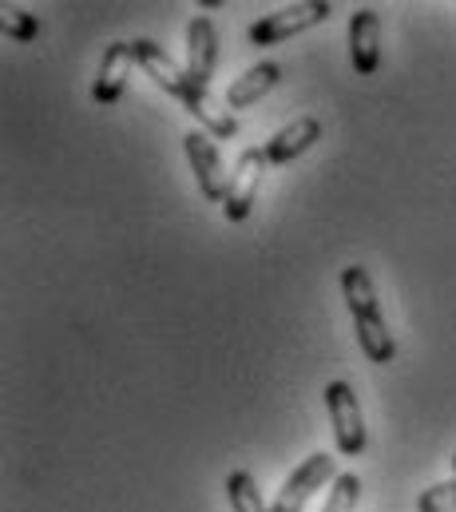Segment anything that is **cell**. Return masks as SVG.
Listing matches in <instances>:
<instances>
[{"label": "cell", "instance_id": "6da1fadb", "mask_svg": "<svg viewBox=\"0 0 456 512\" xmlns=\"http://www.w3.org/2000/svg\"><path fill=\"white\" fill-rule=\"evenodd\" d=\"M131 44H135L139 68H143L167 96H175V100L203 124V131H207L211 139H234V135H238V120H234V112L227 108V100H219L207 84H199L187 68H179V64L167 56L163 44H155V40H131Z\"/></svg>", "mask_w": 456, "mask_h": 512}, {"label": "cell", "instance_id": "7a4b0ae2", "mask_svg": "<svg viewBox=\"0 0 456 512\" xmlns=\"http://www.w3.org/2000/svg\"><path fill=\"white\" fill-rule=\"evenodd\" d=\"M342 294L349 314H353V330H357L361 354L373 366H389L397 358V346H393V334L385 326V314H381V302H377V290H373V278H369L365 266H345Z\"/></svg>", "mask_w": 456, "mask_h": 512}, {"label": "cell", "instance_id": "3957f363", "mask_svg": "<svg viewBox=\"0 0 456 512\" xmlns=\"http://www.w3.org/2000/svg\"><path fill=\"white\" fill-rule=\"evenodd\" d=\"M330 12H334V8H330L326 0L286 4V8L266 12L262 20H254V24L246 28V40L258 44V48H270V44H282V40H290V36H298V32H306V28L322 24V20H330Z\"/></svg>", "mask_w": 456, "mask_h": 512}, {"label": "cell", "instance_id": "277c9868", "mask_svg": "<svg viewBox=\"0 0 456 512\" xmlns=\"http://www.w3.org/2000/svg\"><path fill=\"white\" fill-rule=\"evenodd\" d=\"M266 167H270L266 147H246V151L234 159V167H230V183H227V199H223V215H227V223H242V219L250 215Z\"/></svg>", "mask_w": 456, "mask_h": 512}, {"label": "cell", "instance_id": "5b68a950", "mask_svg": "<svg viewBox=\"0 0 456 512\" xmlns=\"http://www.w3.org/2000/svg\"><path fill=\"white\" fill-rule=\"evenodd\" d=\"M326 481H338V465H334V457H330V453H310V457L286 477V485L278 489V497H274L270 512H302L306 509V501H310Z\"/></svg>", "mask_w": 456, "mask_h": 512}, {"label": "cell", "instance_id": "8992f818", "mask_svg": "<svg viewBox=\"0 0 456 512\" xmlns=\"http://www.w3.org/2000/svg\"><path fill=\"white\" fill-rule=\"evenodd\" d=\"M326 409H330V425H334V441L342 457H357L365 449V417L357 405V393L349 382L326 385Z\"/></svg>", "mask_w": 456, "mask_h": 512}, {"label": "cell", "instance_id": "52a82bcc", "mask_svg": "<svg viewBox=\"0 0 456 512\" xmlns=\"http://www.w3.org/2000/svg\"><path fill=\"white\" fill-rule=\"evenodd\" d=\"M183 151H187V159H191V167H195L199 191H203L211 203H223V199H227L230 171L223 167V159H219L215 139H211L207 131L195 128V131H187V135H183Z\"/></svg>", "mask_w": 456, "mask_h": 512}, {"label": "cell", "instance_id": "ba28073f", "mask_svg": "<svg viewBox=\"0 0 456 512\" xmlns=\"http://www.w3.org/2000/svg\"><path fill=\"white\" fill-rule=\"evenodd\" d=\"M131 68H139V60H135V44H127V40L108 44V52L100 56V76H96V84H92V100H96L100 108H112V104L123 100Z\"/></svg>", "mask_w": 456, "mask_h": 512}, {"label": "cell", "instance_id": "9c48e42d", "mask_svg": "<svg viewBox=\"0 0 456 512\" xmlns=\"http://www.w3.org/2000/svg\"><path fill=\"white\" fill-rule=\"evenodd\" d=\"M349 60L357 76H373L381 68V12L357 8L349 20Z\"/></svg>", "mask_w": 456, "mask_h": 512}, {"label": "cell", "instance_id": "30bf717a", "mask_svg": "<svg viewBox=\"0 0 456 512\" xmlns=\"http://www.w3.org/2000/svg\"><path fill=\"white\" fill-rule=\"evenodd\" d=\"M215 64H219V28L207 20V16H195L187 24V72L211 88V76H215Z\"/></svg>", "mask_w": 456, "mask_h": 512}, {"label": "cell", "instance_id": "8fae6325", "mask_svg": "<svg viewBox=\"0 0 456 512\" xmlns=\"http://www.w3.org/2000/svg\"><path fill=\"white\" fill-rule=\"evenodd\" d=\"M318 139H322V124H318L314 116H298V120H290L282 131H274V139H266L262 147H266V159H270V163H294V159L306 155Z\"/></svg>", "mask_w": 456, "mask_h": 512}, {"label": "cell", "instance_id": "7c38bea8", "mask_svg": "<svg viewBox=\"0 0 456 512\" xmlns=\"http://www.w3.org/2000/svg\"><path fill=\"white\" fill-rule=\"evenodd\" d=\"M282 80V68L274 64V60H266V64H254V68H246L234 84L227 88V108L230 112H238V108H250V104H258L274 84Z\"/></svg>", "mask_w": 456, "mask_h": 512}, {"label": "cell", "instance_id": "4fadbf2b", "mask_svg": "<svg viewBox=\"0 0 456 512\" xmlns=\"http://www.w3.org/2000/svg\"><path fill=\"white\" fill-rule=\"evenodd\" d=\"M227 501L230 512H270L266 501H262V493H258V485H254V477L246 469H234L227 477Z\"/></svg>", "mask_w": 456, "mask_h": 512}, {"label": "cell", "instance_id": "5bb4252c", "mask_svg": "<svg viewBox=\"0 0 456 512\" xmlns=\"http://www.w3.org/2000/svg\"><path fill=\"white\" fill-rule=\"evenodd\" d=\"M0 28H4V36L16 40V44H28V40L40 36V20H36V12L20 8V4H4V8H0Z\"/></svg>", "mask_w": 456, "mask_h": 512}, {"label": "cell", "instance_id": "9a60e30c", "mask_svg": "<svg viewBox=\"0 0 456 512\" xmlns=\"http://www.w3.org/2000/svg\"><path fill=\"white\" fill-rule=\"evenodd\" d=\"M357 501H361V477L357 473H338V481H334L322 512H353Z\"/></svg>", "mask_w": 456, "mask_h": 512}, {"label": "cell", "instance_id": "2e32d148", "mask_svg": "<svg viewBox=\"0 0 456 512\" xmlns=\"http://www.w3.org/2000/svg\"><path fill=\"white\" fill-rule=\"evenodd\" d=\"M417 512H456V477L433 485V489H425L417 497Z\"/></svg>", "mask_w": 456, "mask_h": 512}, {"label": "cell", "instance_id": "e0dca14e", "mask_svg": "<svg viewBox=\"0 0 456 512\" xmlns=\"http://www.w3.org/2000/svg\"><path fill=\"white\" fill-rule=\"evenodd\" d=\"M453 473H456V453H453Z\"/></svg>", "mask_w": 456, "mask_h": 512}]
</instances>
